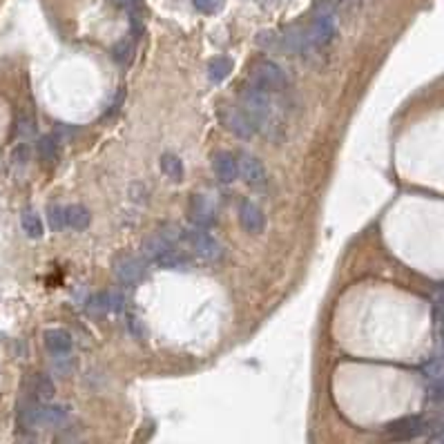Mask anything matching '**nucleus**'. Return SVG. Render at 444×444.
<instances>
[{"instance_id":"nucleus-1","label":"nucleus","mask_w":444,"mask_h":444,"mask_svg":"<svg viewBox=\"0 0 444 444\" xmlns=\"http://www.w3.org/2000/svg\"><path fill=\"white\" fill-rule=\"evenodd\" d=\"M250 85L268 94H277L288 88V77L281 70V65L270 59H261L250 68Z\"/></svg>"},{"instance_id":"nucleus-2","label":"nucleus","mask_w":444,"mask_h":444,"mask_svg":"<svg viewBox=\"0 0 444 444\" xmlns=\"http://www.w3.org/2000/svg\"><path fill=\"white\" fill-rule=\"evenodd\" d=\"M337 34V16L333 12V7L326 5L315 14L313 23L306 30V43L308 50H322V47L330 45V41Z\"/></svg>"},{"instance_id":"nucleus-3","label":"nucleus","mask_w":444,"mask_h":444,"mask_svg":"<svg viewBox=\"0 0 444 444\" xmlns=\"http://www.w3.org/2000/svg\"><path fill=\"white\" fill-rule=\"evenodd\" d=\"M70 418L68 406L63 404H36L23 413V422L34 429H56L63 427Z\"/></svg>"},{"instance_id":"nucleus-4","label":"nucleus","mask_w":444,"mask_h":444,"mask_svg":"<svg viewBox=\"0 0 444 444\" xmlns=\"http://www.w3.org/2000/svg\"><path fill=\"white\" fill-rule=\"evenodd\" d=\"M219 119L223 123V128L234 134L241 141H250L254 134H257V123L252 121V117L245 112L243 108H237V105H225L221 108L219 112Z\"/></svg>"},{"instance_id":"nucleus-5","label":"nucleus","mask_w":444,"mask_h":444,"mask_svg":"<svg viewBox=\"0 0 444 444\" xmlns=\"http://www.w3.org/2000/svg\"><path fill=\"white\" fill-rule=\"evenodd\" d=\"M431 429V424L422 418V415H406V418H398L386 424V436L391 440L406 442V440H415L424 436Z\"/></svg>"},{"instance_id":"nucleus-6","label":"nucleus","mask_w":444,"mask_h":444,"mask_svg":"<svg viewBox=\"0 0 444 444\" xmlns=\"http://www.w3.org/2000/svg\"><path fill=\"white\" fill-rule=\"evenodd\" d=\"M183 239L188 241V245H190V248H192L196 254H199L201 259H205V261H216V259H221V254H223L221 243L216 241L208 230H203V228L185 230V232H183Z\"/></svg>"},{"instance_id":"nucleus-7","label":"nucleus","mask_w":444,"mask_h":444,"mask_svg":"<svg viewBox=\"0 0 444 444\" xmlns=\"http://www.w3.org/2000/svg\"><path fill=\"white\" fill-rule=\"evenodd\" d=\"M237 165H239V176L245 181V185L252 188V190H263V188L268 185L266 168H263V163L254 154L239 152L237 154Z\"/></svg>"},{"instance_id":"nucleus-8","label":"nucleus","mask_w":444,"mask_h":444,"mask_svg":"<svg viewBox=\"0 0 444 444\" xmlns=\"http://www.w3.org/2000/svg\"><path fill=\"white\" fill-rule=\"evenodd\" d=\"M112 268H114V275L121 283L125 286H134L141 279L145 277V261L137 257V254H119L112 261Z\"/></svg>"},{"instance_id":"nucleus-9","label":"nucleus","mask_w":444,"mask_h":444,"mask_svg":"<svg viewBox=\"0 0 444 444\" xmlns=\"http://www.w3.org/2000/svg\"><path fill=\"white\" fill-rule=\"evenodd\" d=\"M125 306V297L117 290H105V292H97L88 299V313L92 317H105L108 313H119V310Z\"/></svg>"},{"instance_id":"nucleus-10","label":"nucleus","mask_w":444,"mask_h":444,"mask_svg":"<svg viewBox=\"0 0 444 444\" xmlns=\"http://www.w3.org/2000/svg\"><path fill=\"white\" fill-rule=\"evenodd\" d=\"M239 223L248 234H259L266 228V214L257 203L243 199L239 203Z\"/></svg>"},{"instance_id":"nucleus-11","label":"nucleus","mask_w":444,"mask_h":444,"mask_svg":"<svg viewBox=\"0 0 444 444\" xmlns=\"http://www.w3.org/2000/svg\"><path fill=\"white\" fill-rule=\"evenodd\" d=\"M212 172L219 183H225V185L232 183L239 176L237 157H232L230 152H216L212 157Z\"/></svg>"},{"instance_id":"nucleus-12","label":"nucleus","mask_w":444,"mask_h":444,"mask_svg":"<svg viewBox=\"0 0 444 444\" xmlns=\"http://www.w3.org/2000/svg\"><path fill=\"white\" fill-rule=\"evenodd\" d=\"M188 219H190L196 228H208V225L214 223V210L210 201L205 199V196H192L190 203H188Z\"/></svg>"},{"instance_id":"nucleus-13","label":"nucleus","mask_w":444,"mask_h":444,"mask_svg":"<svg viewBox=\"0 0 444 444\" xmlns=\"http://www.w3.org/2000/svg\"><path fill=\"white\" fill-rule=\"evenodd\" d=\"M43 342H45V348L50 351L52 355L56 357H61V355H68L72 351V335L68 333V330H63V328H47L45 330V335H43Z\"/></svg>"},{"instance_id":"nucleus-14","label":"nucleus","mask_w":444,"mask_h":444,"mask_svg":"<svg viewBox=\"0 0 444 444\" xmlns=\"http://www.w3.org/2000/svg\"><path fill=\"white\" fill-rule=\"evenodd\" d=\"M27 391H30V395L36 402H50L56 395V386L50 375L34 373V375H30V380H27Z\"/></svg>"},{"instance_id":"nucleus-15","label":"nucleus","mask_w":444,"mask_h":444,"mask_svg":"<svg viewBox=\"0 0 444 444\" xmlns=\"http://www.w3.org/2000/svg\"><path fill=\"white\" fill-rule=\"evenodd\" d=\"M65 219H68V228L77 230V232H83V230H88V225L92 221V214H90V210L85 205L74 203V205L65 208Z\"/></svg>"},{"instance_id":"nucleus-16","label":"nucleus","mask_w":444,"mask_h":444,"mask_svg":"<svg viewBox=\"0 0 444 444\" xmlns=\"http://www.w3.org/2000/svg\"><path fill=\"white\" fill-rule=\"evenodd\" d=\"M232 68H234L232 59H228V56H216V59L208 63V79H210L212 83H221V81L228 79Z\"/></svg>"},{"instance_id":"nucleus-17","label":"nucleus","mask_w":444,"mask_h":444,"mask_svg":"<svg viewBox=\"0 0 444 444\" xmlns=\"http://www.w3.org/2000/svg\"><path fill=\"white\" fill-rule=\"evenodd\" d=\"M161 172L170 179V181L179 183L183 179V161L172 152L161 154Z\"/></svg>"},{"instance_id":"nucleus-18","label":"nucleus","mask_w":444,"mask_h":444,"mask_svg":"<svg viewBox=\"0 0 444 444\" xmlns=\"http://www.w3.org/2000/svg\"><path fill=\"white\" fill-rule=\"evenodd\" d=\"M36 152L43 163H54L59 159V139L52 134H45L39 139V145H36Z\"/></svg>"},{"instance_id":"nucleus-19","label":"nucleus","mask_w":444,"mask_h":444,"mask_svg":"<svg viewBox=\"0 0 444 444\" xmlns=\"http://www.w3.org/2000/svg\"><path fill=\"white\" fill-rule=\"evenodd\" d=\"M21 225H23V230H25V234L30 239H41L43 237V221H41L39 212L25 210L21 214Z\"/></svg>"},{"instance_id":"nucleus-20","label":"nucleus","mask_w":444,"mask_h":444,"mask_svg":"<svg viewBox=\"0 0 444 444\" xmlns=\"http://www.w3.org/2000/svg\"><path fill=\"white\" fill-rule=\"evenodd\" d=\"M47 219H50V228L61 232L68 228V219H65V208L61 205H50L47 208Z\"/></svg>"},{"instance_id":"nucleus-21","label":"nucleus","mask_w":444,"mask_h":444,"mask_svg":"<svg viewBox=\"0 0 444 444\" xmlns=\"http://www.w3.org/2000/svg\"><path fill=\"white\" fill-rule=\"evenodd\" d=\"M132 52H134V43L128 41V39L119 41L114 47H112V56H114V61H117V63H121V65L130 63V59H132Z\"/></svg>"},{"instance_id":"nucleus-22","label":"nucleus","mask_w":444,"mask_h":444,"mask_svg":"<svg viewBox=\"0 0 444 444\" xmlns=\"http://www.w3.org/2000/svg\"><path fill=\"white\" fill-rule=\"evenodd\" d=\"M422 373L429 377V380H440L444 377V357H431L422 364Z\"/></svg>"},{"instance_id":"nucleus-23","label":"nucleus","mask_w":444,"mask_h":444,"mask_svg":"<svg viewBox=\"0 0 444 444\" xmlns=\"http://www.w3.org/2000/svg\"><path fill=\"white\" fill-rule=\"evenodd\" d=\"M257 45L263 47V50H268V52L281 50V36L277 32H261L257 36Z\"/></svg>"},{"instance_id":"nucleus-24","label":"nucleus","mask_w":444,"mask_h":444,"mask_svg":"<svg viewBox=\"0 0 444 444\" xmlns=\"http://www.w3.org/2000/svg\"><path fill=\"white\" fill-rule=\"evenodd\" d=\"M429 402L431 404H444V377H440V380H433L429 384Z\"/></svg>"},{"instance_id":"nucleus-25","label":"nucleus","mask_w":444,"mask_h":444,"mask_svg":"<svg viewBox=\"0 0 444 444\" xmlns=\"http://www.w3.org/2000/svg\"><path fill=\"white\" fill-rule=\"evenodd\" d=\"M30 157H32L30 145L21 143V145H16V150L12 152V161H14L16 165H25L27 161H30Z\"/></svg>"},{"instance_id":"nucleus-26","label":"nucleus","mask_w":444,"mask_h":444,"mask_svg":"<svg viewBox=\"0 0 444 444\" xmlns=\"http://www.w3.org/2000/svg\"><path fill=\"white\" fill-rule=\"evenodd\" d=\"M112 3L119 5V7H123V9H128V12H130L132 16H139L141 3H143V0H112Z\"/></svg>"},{"instance_id":"nucleus-27","label":"nucleus","mask_w":444,"mask_h":444,"mask_svg":"<svg viewBox=\"0 0 444 444\" xmlns=\"http://www.w3.org/2000/svg\"><path fill=\"white\" fill-rule=\"evenodd\" d=\"M436 335H438V342L444 348V308L436 306Z\"/></svg>"},{"instance_id":"nucleus-28","label":"nucleus","mask_w":444,"mask_h":444,"mask_svg":"<svg viewBox=\"0 0 444 444\" xmlns=\"http://www.w3.org/2000/svg\"><path fill=\"white\" fill-rule=\"evenodd\" d=\"M194 7L199 9V12H203V14H212L216 9L214 0H194Z\"/></svg>"},{"instance_id":"nucleus-29","label":"nucleus","mask_w":444,"mask_h":444,"mask_svg":"<svg viewBox=\"0 0 444 444\" xmlns=\"http://www.w3.org/2000/svg\"><path fill=\"white\" fill-rule=\"evenodd\" d=\"M436 306H438V308H444V286H440L438 292H436Z\"/></svg>"},{"instance_id":"nucleus-30","label":"nucleus","mask_w":444,"mask_h":444,"mask_svg":"<svg viewBox=\"0 0 444 444\" xmlns=\"http://www.w3.org/2000/svg\"><path fill=\"white\" fill-rule=\"evenodd\" d=\"M433 442H436V444H444V433H433Z\"/></svg>"},{"instance_id":"nucleus-31","label":"nucleus","mask_w":444,"mask_h":444,"mask_svg":"<svg viewBox=\"0 0 444 444\" xmlns=\"http://www.w3.org/2000/svg\"><path fill=\"white\" fill-rule=\"evenodd\" d=\"M344 3H351V0H344Z\"/></svg>"},{"instance_id":"nucleus-32","label":"nucleus","mask_w":444,"mask_h":444,"mask_svg":"<svg viewBox=\"0 0 444 444\" xmlns=\"http://www.w3.org/2000/svg\"><path fill=\"white\" fill-rule=\"evenodd\" d=\"M0 337H3V333H0Z\"/></svg>"}]
</instances>
